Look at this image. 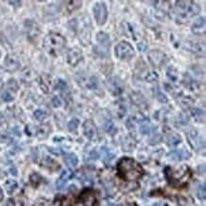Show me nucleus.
I'll use <instances>...</instances> for the list:
<instances>
[{
  "mask_svg": "<svg viewBox=\"0 0 206 206\" xmlns=\"http://www.w3.org/2000/svg\"><path fill=\"white\" fill-rule=\"evenodd\" d=\"M120 177L126 181H136L144 175V169L141 164L131 158H122L117 165Z\"/></svg>",
  "mask_w": 206,
  "mask_h": 206,
  "instance_id": "nucleus-1",
  "label": "nucleus"
},
{
  "mask_svg": "<svg viewBox=\"0 0 206 206\" xmlns=\"http://www.w3.org/2000/svg\"><path fill=\"white\" fill-rule=\"evenodd\" d=\"M200 9L193 1H177L175 5V15L179 23H186L192 17L198 14Z\"/></svg>",
  "mask_w": 206,
  "mask_h": 206,
  "instance_id": "nucleus-2",
  "label": "nucleus"
},
{
  "mask_svg": "<svg viewBox=\"0 0 206 206\" xmlns=\"http://www.w3.org/2000/svg\"><path fill=\"white\" fill-rule=\"evenodd\" d=\"M65 47L66 38L59 33L50 32L44 39V48L46 52L52 56H58Z\"/></svg>",
  "mask_w": 206,
  "mask_h": 206,
  "instance_id": "nucleus-3",
  "label": "nucleus"
},
{
  "mask_svg": "<svg viewBox=\"0 0 206 206\" xmlns=\"http://www.w3.org/2000/svg\"><path fill=\"white\" fill-rule=\"evenodd\" d=\"M98 45L94 47V52L102 58L108 56L109 54V48H110V38L109 36L103 31L97 33L96 36Z\"/></svg>",
  "mask_w": 206,
  "mask_h": 206,
  "instance_id": "nucleus-4",
  "label": "nucleus"
},
{
  "mask_svg": "<svg viewBox=\"0 0 206 206\" xmlns=\"http://www.w3.org/2000/svg\"><path fill=\"white\" fill-rule=\"evenodd\" d=\"M115 55L120 60H130L135 55V51L130 43L122 41L116 45Z\"/></svg>",
  "mask_w": 206,
  "mask_h": 206,
  "instance_id": "nucleus-5",
  "label": "nucleus"
},
{
  "mask_svg": "<svg viewBox=\"0 0 206 206\" xmlns=\"http://www.w3.org/2000/svg\"><path fill=\"white\" fill-rule=\"evenodd\" d=\"M93 14L96 23L99 26L105 25L107 19V9L105 2H97L93 8Z\"/></svg>",
  "mask_w": 206,
  "mask_h": 206,
  "instance_id": "nucleus-6",
  "label": "nucleus"
},
{
  "mask_svg": "<svg viewBox=\"0 0 206 206\" xmlns=\"http://www.w3.org/2000/svg\"><path fill=\"white\" fill-rule=\"evenodd\" d=\"M77 83L85 89H94L97 87V81L96 78L93 76H89L87 74H78L76 76Z\"/></svg>",
  "mask_w": 206,
  "mask_h": 206,
  "instance_id": "nucleus-7",
  "label": "nucleus"
},
{
  "mask_svg": "<svg viewBox=\"0 0 206 206\" xmlns=\"http://www.w3.org/2000/svg\"><path fill=\"white\" fill-rule=\"evenodd\" d=\"M81 201L84 206H96L97 198L95 191L91 189H86L81 194Z\"/></svg>",
  "mask_w": 206,
  "mask_h": 206,
  "instance_id": "nucleus-8",
  "label": "nucleus"
},
{
  "mask_svg": "<svg viewBox=\"0 0 206 206\" xmlns=\"http://www.w3.org/2000/svg\"><path fill=\"white\" fill-rule=\"evenodd\" d=\"M148 58H149L150 62L156 67H160L162 64H164L167 61L166 55L159 50L151 51L148 54Z\"/></svg>",
  "mask_w": 206,
  "mask_h": 206,
  "instance_id": "nucleus-9",
  "label": "nucleus"
},
{
  "mask_svg": "<svg viewBox=\"0 0 206 206\" xmlns=\"http://www.w3.org/2000/svg\"><path fill=\"white\" fill-rule=\"evenodd\" d=\"M67 58H68V63L74 67L82 60L83 55H82V52L79 49L74 48L68 51Z\"/></svg>",
  "mask_w": 206,
  "mask_h": 206,
  "instance_id": "nucleus-10",
  "label": "nucleus"
},
{
  "mask_svg": "<svg viewBox=\"0 0 206 206\" xmlns=\"http://www.w3.org/2000/svg\"><path fill=\"white\" fill-rule=\"evenodd\" d=\"M4 67H5L6 70L14 72V71H15L19 68L20 62L17 59V57H15L14 55H8L7 58L5 59Z\"/></svg>",
  "mask_w": 206,
  "mask_h": 206,
  "instance_id": "nucleus-11",
  "label": "nucleus"
},
{
  "mask_svg": "<svg viewBox=\"0 0 206 206\" xmlns=\"http://www.w3.org/2000/svg\"><path fill=\"white\" fill-rule=\"evenodd\" d=\"M107 88L113 94H120L122 90L121 81L116 77H111L107 80Z\"/></svg>",
  "mask_w": 206,
  "mask_h": 206,
  "instance_id": "nucleus-12",
  "label": "nucleus"
},
{
  "mask_svg": "<svg viewBox=\"0 0 206 206\" xmlns=\"http://www.w3.org/2000/svg\"><path fill=\"white\" fill-rule=\"evenodd\" d=\"M83 130H84L85 136H86L88 139H89V140H92V139L96 136V134H97L96 127H95V125L93 123V122L90 121V120L85 122Z\"/></svg>",
  "mask_w": 206,
  "mask_h": 206,
  "instance_id": "nucleus-13",
  "label": "nucleus"
},
{
  "mask_svg": "<svg viewBox=\"0 0 206 206\" xmlns=\"http://www.w3.org/2000/svg\"><path fill=\"white\" fill-rule=\"evenodd\" d=\"M192 32L196 35H204L205 33V18L204 17H200L193 23Z\"/></svg>",
  "mask_w": 206,
  "mask_h": 206,
  "instance_id": "nucleus-14",
  "label": "nucleus"
},
{
  "mask_svg": "<svg viewBox=\"0 0 206 206\" xmlns=\"http://www.w3.org/2000/svg\"><path fill=\"white\" fill-rule=\"evenodd\" d=\"M26 30L28 32V36L30 38H36L38 36V34L40 33V30L39 27L37 26V24L33 21H28L26 22Z\"/></svg>",
  "mask_w": 206,
  "mask_h": 206,
  "instance_id": "nucleus-15",
  "label": "nucleus"
},
{
  "mask_svg": "<svg viewBox=\"0 0 206 206\" xmlns=\"http://www.w3.org/2000/svg\"><path fill=\"white\" fill-rule=\"evenodd\" d=\"M64 160L67 163V165L70 168L75 167L78 164V158L73 153H67L64 156Z\"/></svg>",
  "mask_w": 206,
  "mask_h": 206,
  "instance_id": "nucleus-16",
  "label": "nucleus"
},
{
  "mask_svg": "<svg viewBox=\"0 0 206 206\" xmlns=\"http://www.w3.org/2000/svg\"><path fill=\"white\" fill-rule=\"evenodd\" d=\"M168 156L175 160H182L187 159L189 157V154L184 150H173L168 154Z\"/></svg>",
  "mask_w": 206,
  "mask_h": 206,
  "instance_id": "nucleus-17",
  "label": "nucleus"
},
{
  "mask_svg": "<svg viewBox=\"0 0 206 206\" xmlns=\"http://www.w3.org/2000/svg\"><path fill=\"white\" fill-rule=\"evenodd\" d=\"M204 50H205V46L204 44H201V42H193L191 43L190 46V51L193 52L196 54H204Z\"/></svg>",
  "mask_w": 206,
  "mask_h": 206,
  "instance_id": "nucleus-18",
  "label": "nucleus"
},
{
  "mask_svg": "<svg viewBox=\"0 0 206 206\" xmlns=\"http://www.w3.org/2000/svg\"><path fill=\"white\" fill-rule=\"evenodd\" d=\"M166 77L171 83H176V82L179 80V74H178L177 69L174 67L168 68V69L166 70Z\"/></svg>",
  "mask_w": 206,
  "mask_h": 206,
  "instance_id": "nucleus-19",
  "label": "nucleus"
},
{
  "mask_svg": "<svg viewBox=\"0 0 206 206\" xmlns=\"http://www.w3.org/2000/svg\"><path fill=\"white\" fill-rule=\"evenodd\" d=\"M51 128L49 127V125H42L40 126L37 129V136L40 138H44L46 136H48V133L50 132Z\"/></svg>",
  "mask_w": 206,
  "mask_h": 206,
  "instance_id": "nucleus-20",
  "label": "nucleus"
},
{
  "mask_svg": "<svg viewBox=\"0 0 206 206\" xmlns=\"http://www.w3.org/2000/svg\"><path fill=\"white\" fill-rule=\"evenodd\" d=\"M1 99L6 103H10V102L14 101V93H12L11 89H5L1 94Z\"/></svg>",
  "mask_w": 206,
  "mask_h": 206,
  "instance_id": "nucleus-21",
  "label": "nucleus"
},
{
  "mask_svg": "<svg viewBox=\"0 0 206 206\" xmlns=\"http://www.w3.org/2000/svg\"><path fill=\"white\" fill-rule=\"evenodd\" d=\"M5 187L8 191V193H13L16 187H17V182L14 180H9L6 183H5Z\"/></svg>",
  "mask_w": 206,
  "mask_h": 206,
  "instance_id": "nucleus-22",
  "label": "nucleus"
},
{
  "mask_svg": "<svg viewBox=\"0 0 206 206\" xmlns=\"http://www.w3.org/2000/svg\"><path fill=\"white\" fill-rule=\"evenodd\" d=\"M102 150H104V152H105V157H104V161L106 163V164H108V163H110L111 161H112V160L114 159V155L109 151V150H107V148H106V147H104V148H102Z\"/></svg>",
  "mask_w": 206,
  "mask_h": 206,
  "instance_id": "nucleus-23",
  "label": "nucleus"
},
{
  "mask_svg": "<svg viewBox=\"0 0 206 206\" xmlns=\"http://www.w3.org/2000/svg\"><path fill=\"white\" fill-rule=\"evenodd\" d=\"M78 126H79V120L76 119V118H74V119H72V120L68 122V128L69 131H75V130L77 129Z\"/></svg>",
  "mask_w": 206,
  "mask_h": 206,
  "instance_id": "nucleus-24",
  "label": "nucleus"
},
{
  "mask_svg": "<svg viewBox=\"0 0 206 206\" xmlns=\"http://www.w3.org/2000/svg\"><path fill=\"white\" fill-rule=\"evenodd\" d=\"M150 128L151 127L149 126V123L146 122H144L141 125V127H140V131L144 135H148L150 133Z\"/></svg>",
  "mask_w": 206,
  "mask_h": 206,
  "instance_id": "nucleus-25",
  "label": "nucleus"
},
{
  "mask_svg": "<svg viewBox=\"0 0 206 206\" xmlns=\"http://www.w3.org/2000/svg\"><path fill=\"white\" fill-rule=\"evenodd\" d=\"M33 116H34V118H35L36 120H38V121H43V120L46 118L47 114H46V113H45V111H43V110L37 109V110H35V111H34V113H33Z\"/></svg>",
  "mask_w": 206,
  "mask_h": 206,
  "instance_id": "nucleus-26",
  "label": "nucleus"
},
{
  "mask_svg": "<svg viewBox=\"0 0 206 206\" xmlns=\"http://www.w3.org/2000/svg\"><path fill=\"white\" fill-rule=\"evenodd\" d=\"M105 130H106L107 133H110V134L115 133L116 128H115V127H114V125H113V122H112L111 121H108V122H106V125H105Z\"/></svg>",
  "mask_w": 206,
  "mask_h": 206,
  "instance_id": "nucleus-27",
  "label": "nucleus"
},
{
  "mask_svg": "<svg viewBox=\"0 0 206 206\" xmlns=\"http://www.w3.org/2000/svg\"><path fill=\"white\" fill-rule=\"evenodd\" d=\"M72 177V172H70L69 170H64L59 178V180L63 181L64 182H67L70 178Z\"/></svg>",
  "mask_w": 206,
  "mask_h": 206,
  "instance_id": "nucleus-28",
  "label": "nucleus"
},
{
  "mask_svg": "<svg viewBox=\"0 0 206 206\" xmlns=\"http://www.w3.org/2000/svg\"><path fill=\"white\" fill-rule=\"evenodd\" d=\"M167 142H168V144H169V145H176V144H178L181 142V138L178 137V136L175 135V134H172V135L167 139Z\"/></svg>",
  "mask_w": 206,
  "mask_h": 206,
  "instance_id": "nucleus-29",
  "label": "nucleus"
},
{
  "mask_svg": "<svg viewBox=\"0 0 206 206\" xmlns=\"http://www.w3.org/2000/svg\"><path fill=\"white\" fill-rule=\"evenodd\" d=\"M79 1H69V2H68V5H67V8H68V12H73V11H75V10H77V9H79V8H81V6H75V4H77Z\"/></svg>",
  "mask_w": 206,
  "mask_h": 206,
  "instance_id": "nucleus-30",
  "label": "nucleus"
},
{
  "mask_svg": "<svg viewBox=\"0 0 206 206\" xmlns=\"http://www.w3.org/2000/svg\"><path fill=\"white\" fill-rule=\"evenodd\" d=\"M56 89H60V90H64L68 88V85L67 83L64 81V80H58L57 84H56Z\"/></svg>",
  "mask_w": 206,
  "mask_h": 206,
  "instance_id": "nucleus-31",
  "label": "nucleus"
},
{
  "mask_svg": "<svg viewBox=\"0 0 206 206\" xmlns=\"http://www.w3.org/2000/svg\"><path fill=\"white\" fill-rule=\"evenodd\" d=\"M197 195H198V197L199 198H205V186H204V184L201 186H199L198 188V190H197Z\"/></svg>",
  "mask_w": 206,
  "mask_h": 206,
  "instance_id": "nucleus-32",
  "label": "nucleus"
},
{
  "mask_svg": "<svg viewBox=\"0 0 206 206\" xmlns=\"http://www.w3.org/2000/svg\"><path fill=\"white\" fill-rule=\"evenodd\" d=\"M40 180H41L40 176L37 175V174H35V173L30 176V182H31L33 185H35V186H36L38 183H40Z\"/></svg>",
  "mask_w": 206,
  "mask_h": 206,
  "instance_id": "nucleus-33",
  "label": "nucleus"
},
{
  "mask_svg": "<svg viewBox=\"0 0 206 206\" xmlns=\"http://www.w3.org/2000/svg\"><path fill=\"white\" fill-rule=\"evenodd\" d=\"M52 106L53 107H59L62 106V102L60 100V98L58 96H54L52 100Z\"/></svg>",
  "mask_w": 206,
  "mask_h": 206,
  "instance_id": "nucleus-34",
  "label": "nucleus"
},
{
  "mask_svg": "<svg viewBox=\"0 0 206 206\" xmlns=\"http://www.w3.org/2000/svg\"><path fill=\"white\" fill-rule=\"evenodd\" d=\"M202 114H203V112H202L201 109L194 108V109L192 110V115H193L195 118H200V117L202 116Z\"/></svg>",
  "mask_w": 206,
  "mask_h": 206,
  "instance_id": "nucleus-35",
  "label": "nucleus"
},
{
  "mask_svg": "<svg viewBox=\"0 0 206 206\" xmlns=\"http://www.w3.org/2000/svg\"><path fill=\"white\" fill-rule=\"evenodd\" d=\"M98 157H99V155H98V153L96 151H92L91 152V154H90V159L91 160H97Z\"/></svg>",
  "mask_w": 206,
  "mask_h": 206,
  "instance_id": "nucleus-36",
  "label": "nucleus"
},
{
  "mask_svg": "<svg viewBox=\"0 0 206 206\" xmlns=\"http://www.w3.org/2000/svg\"><path fill=\"white\" fill-rule=\"evenodd\" d=\"M3 198H4L3 191H2V189H1V188H0V201H1V200L3 199Z\"/></svg>",
  "mask_w": 206,
  "mask_h": 206,
  "instance_id": "nucleus-37",
  "label": "nucleus"
},
{
  "mask_svg": "<svg viewBox=\"0 0 206 206\" xmlns=\"http://www.w3.org/2000/svg\"><path fill=\"white\" fill-rule=\"evenodd\" d=\"M0 56H1V52H0Z\"/></svg>",
  "mask_w": 206,
  "mask_h": 206,
  "instance_id": "nucleus-38",
  "label": "nucleus"
}]
</instances>
